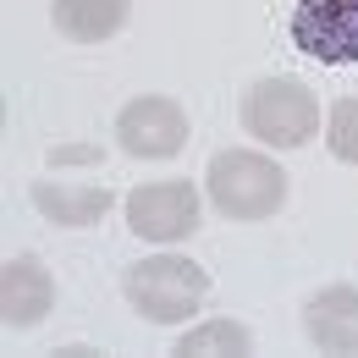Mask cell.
Instances as JSON below:
<instances>
[{
  "label": "cell",
  "instance_id": "5b68a950",
  "mask_svg": "<svg viewBox=\"0 0 358 358\" xmlns=\"http://www.w3.org/2000/svg\"><path fill=\"white\" fill-rule=\"evenodd\" d=\"M116 143L127 155H138V160H171L187 143V116H182L177 99H166V94L127 99L122 116H116Z\"/></svg>",
  "mask_w": 358,
  "mask_h": 358
},
{
  "label": "cell",
  "instance_id": "ba28073f",
  "mask_svg": "<svg viewBox=\"0 0 358 358\" xmlns=\"http://www.w3.org/2000/svg\"><path fill=\"white\" fill-rule=\"evenodd\" d=\"M303 336L320 353H358V287H320L303 303Z\"/></svg>",
  "mask_w": 358,
  "mask_h": 358
},
{
  "label": "cell",
  "instance_id": "52a82bcc",
  "mask_svg": "<svg viewBox=\"0 0 358 358\" xmlns=\"http://www.w3.org/2000/svg\"><path fill=\"white\" fill-rule=\"evenodd\" d=\"M50 303H55V275L34 254H17V259L0 265V320L6 325L28 331L50 314Z\"/></svg>",
  "mask_w": 358,
  "mask_h": 358
},
{
  "label": "cell",
  "instance_id": "8992f818",
  "mask_svg": "<svg viewBox=\"0 0 358 358\" xmlns=\"http://www.w3.org/2000/svg\"><path fill=\"white\" fill-rule=\"evenodd\" d=\"M127 221L149 243H182L199 231V193L187 182H149L127 199Z\"/></svg>",
  "mask_w": 358,
  "mask_h": 358
},
{
  "label": "cell",
  "instance_id": "30bf717a",
  "mask_svg": "<svg viewBox=\"0 0 358 358\" xmlns=\"http://www.w3.org/2000/svg\"><path fill=\"white\" fill-rule=\"evenodd\" d=\"M34 204L45 210L55 226H94L110 204H116V193L110 187H72V182H34Z\"/></svg>",
  "mask_w": 358,
  "mask_h": 358
},
{
  "label": "cell",
  "instance_id": "3957f363",
  "mask_svg": "<svg viewBox=\"0 0 358 358\" xmlns=\"http://www.w3.org/2000/svg\"><path fill=\"white\" fill-rule=\"evenodd\" d=\"M243 127L270 149H303L320 127L314 89L298 78H265L243 94Z\"/></svg>",
  "mask_w": 358,
  "mask_h": 358
},
{
  "label": "cell",
  "instance_id": "9c48e42d",
  "mask_svg": "<svg viewBox=\"0 0 358 358\" xmlns=\"http://www.w3.org/2000/svg\"><path fill=\"white\" fill-rule=\"evenodd\" d=\"M133 17V0H55V28L78 45H99L122 34Z\"/></svg>",
  "mask_w": 358,
  "mask_h": 358
},
{
  "label": "cell",
  "instance_id": "277c9868",
  "mask_svg": "<svg viewBox=\"0 0 358 358\" xmlns=\"http://www.w3.org/2000/svg\"><path fill=\"white\" fill-rule=\"evenodd\" d=\"M292 45L325 66H358V0H298Z\"/></svg>",
  "mask_w": 358,
  "mask_h": 358
},
{
  "label": "cell",
  "instance_id": "7a4b0ae2",
  "mask_svg": "<svg viewBox=\"0 0 358 358\" xmlns=\"http://www.w3.org/2000/svg\"><path fill=\"white\" fill-rule=\"evenodd\" d=\"M122 292L143 320L155 325H182L204 309L210 298V275L204 265L182 259V254H155V259H138L127 275H122Z\"/></svg>",
  "mask_w": 358,
  "mask_h": 358
},
{
  "label": "cell",
  "instance_id": "8fae6325",
  "mask_svg": "<svg viewBox=\"0 0 358 358\" xmlns=\"http://www.w3.org/2000/svg\"><path fill=\"white\" fill-rule=\"evenodd\" d=\"M177 353L182 358H243V353H254V336L237 320H204L199 331H187L177 342Z\"/></svg>",
  "mask_w": 358,
  "mask_h": 358
},
{
  "label": "cell",
  "instance_id": "7c38bea8",
  "mask_svg": "<svg viewBox=\"0 0 358 358\" xmlns=\"http://www.w3.org/2000/svg\"><path fill=\"white\" fill-rule=\"evenodd\" d=\"M325 143L336 160L358 166V99H336L331 116H325Z\"/></svg>",
  "mask_w": 358,
  "mask_h": 358
},
{
  "label": "cell",
  "instance_id": "6da1fadb",
  "mask_svg": "<svg viewBox=\"0 0 358 358\" xmlns=\"http://www.w3.org/2000/svg\"><path fill=\"white\" fill-rule=\"evenodd\" d=\"M204 187L226 221H265L287 199V171L259 149H221L204 171Z\"/></svg>",
  "mask_w": 358,
  "mask_h": 358
}]
</instances>
